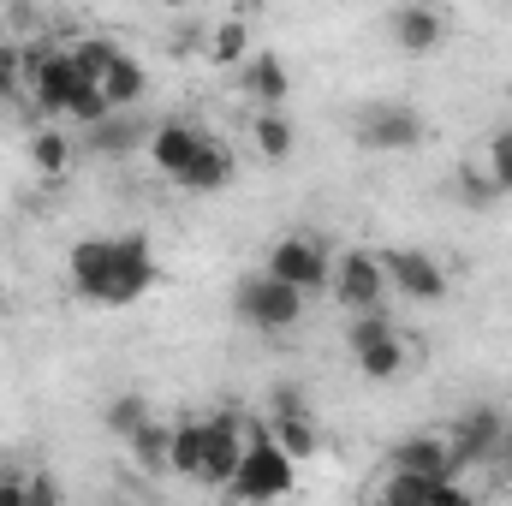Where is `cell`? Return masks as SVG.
Masks as SVG:
<instances>
[{
  "label": "cell",
  "instance_id": "1",
  "mask_svg": "<svg viewBox=\"0 0 512 506\" xmlns=\"http://www.w3.org/2000/svg\"><path fill=\"white\" fill-rule=\"evenodd\" d=\"M66 274H72V292L84 304H102V310H126L137 304L149 286H155V251L143 233H114V239H84L66 256Z\"/></svg>",
  "mask_w": 512,
  "mask_h": 506
},
{
  "label": "cell",
  "instance_id": "2",
  "mask_svg": "<svg viewBox=\"0 0 512 506\" xmlns=\"http://www.w3.org/2000/svg\"><path fill=\"white\" fill-rule=\"evenodd\" d=\"M292 483H298V459L274 441L268 417L245 423V459H239L227 495L233 501H280V495H292Z\"/></svg>",
  "mask_w": 512,
  "mask_h": 506
},
{
  "label": "cell",
  "instance_id": "3",
  "mask_svg": "<svg viewBox=\"0 0 512 506\" xmlns=\"http://www.w3.org/2000/svg\"><path fill=\"white\" fill-rule=\"evenodd\" d=\"M304 298L310 292H298L292 280H280V274H245L239 286H233V310H239V322L256 328V334H286V328H298L304 322Z\"/></svg>",
  "mask_w": 512,
  "mask_h": 506
},
{
  "label": "cell",
  "instance_id": "4",
  "mask_svg": "<svg viewBox=\"0 0 512 506\" xmlns=\"http://www.w3.org/2000/svg\"><path fill=\"white\" fill-rule=\"evenodd\" d=\"M501 441H507V417L495 405H471L465 417L447 423V459H453L459 477L477 471V465H495L501 459Z\"/></svg>",
  "mask_w": 512,
  "mask_h": 506
},
{
  "label": "cell",
  "instance_id": "5",
  "mask_svg": "<svg viewBox=\"0 0 512 506\" xmlns=\"http://www.w3.org/2000/svg\"><path fill=\"white\" fill-rule=\"evenodd\" d=\"M24 84H30V96H36L42 114L66 120V102H72L78 84H90V78H84V66H78L72 48H48V54H30V60H24Z\"/></svg>",
  "mask_w": 512,
  "mask_h": 506
},
{
  "label": "cell",
  "instance_id": "6",
  "mask_svg": "<svg viewBox=\"0 0 512 506\" xmlns=\"http://www.w3.org/2000/svg\"><path fill=\"white\" fill-rule=\"evenodd\" d=\"M268 274H280V280H292L298 292H328V274H334V256L322 239H310V233H286L268 262H262Z\"/></svg>",
  "mask_w": 512,
  "mask_h": 506
},
{
  "label": "cell",
  "instance_id": "7",
  "mask_svg": "<svg viewBox=\"0 0 512 506\" xmlns=\"http://www.w3.org/2000/svg\"><path fill=\"white\" fill-rule=\"evenodd\" d=\"M328 292L340 298V310H376L387 292V268H382V251H346L334 256V274H328Z\"/></svg>",
  "mask_w": 512,
  "mask_h": 506
},
{
  "label": "cell",
  "instance_id": "8",
  "mask_svg": "<svg viewBox=\"0 0 512 506\" xmlns=\"http://www.w3.org/2000/svg\"><path fill=\"white\" fill-rule=\"evenodd\" d=\"M382 268H387V286H393L399 298H411V304H441V298H447V268L429 251H417V245L382 251Z\"/></svg>",
  "mask_w": 512,
  "mask_h": 506
},
{
  "label": "cell",
  "instance_id": "9",
  "mask_svg": "<svg viewBox=\"0 0 512 506\" xmlns=\"http://www.w3.org/2000/svg\"><path fill=\"white\" fill-rule=\"evenodd\" d=\"M447 12L435 6V0H399L393 12H387V42L399 48V54H411V60H423V54H435L441 42H447Z\"/></svg>",
  "mask_w": 512,
  "mask_h": 506
},
{
  "label": "cell",
  "instance_id": "10",
  "mask_svg": "<svg viewBox=\"0 0 512 506\" xmlns=\"http://www.w3.org/2000/svg\"><path fill=\"white\" fill-rule=\"evenodd\" d=\"M239 459H245V423H239L233 411L203 417V465H197V483L227 495V483H233Z\"/></svg>",
  "mask_w": 512,
  "mask_h": 506
},
{
  "label": "cell",
  "instance_id": "11",
  "mask_svg": "<svg viewBox=\"0 0 512 506\" xmlns=\"http://www.w3.org/2000/svg\"><path fill=\"white\" fill-rule=\"evenodd\" d=\"M352 137L364 143V149H417L423 143V114L417 108H405V102H370L358 120H352Z\"/></svg>",
  "mask_w": 512,
  "mask_h": 506
},
{
  "label": "cell",
  "instance_id": "12",
  "mask_svg": "<svg viewBox=\"0 0 512 506\" xmlns=\"http://www.w3.org/2000/svg\"><path fill=\"white\" fill-rule=\"evenodd\" d=\"M233 173H239V161H233V149H227L221 137H209V131H203V143H197V155L185 161V173H179L173 185H185V191H197V197H209V191H227V185H233Z\"/></svg>",
  "mask_w": 512,
  "mask_h": 506
},
{
  "label": "cell",
  "instance_id": "13",
  "mask_svg": "<svg viewBox=\"0 0 512 506\" xmlns=\"http://www.w3.org/2000/svg\"><path fill=\"white\" fill-rule=\"evenodd\" d=\"M382 501L393 506H423V501H465V483L453 477V471H441V477H429V471H387V483L376 489Z\"/></svg>",
  "mask_w": 512,
  "mask_h": 506
},
{
  "label": "cell",
  "instance_id": "14",
  "mask_svg": "<svg viewBox=\"0 0 512 506\" xmlns=\"http://www.w3.org/2000/svg\"><path fill=\"white\" fill-rule=\"evenodd\" d=\"M197 143H203V131L185 126V120H161V126H149V161H155V173L179 179L185 161L197 155Z\"/></svg>",
  "mask_w": 512,
  "mask_h": 506
},
{
  "label": "cell",
  "instance_id": "15",
  "mask_svg": "<svg viewBox=\"0 0 512 506\" xmlns=\"http://www.w3.org/2000/svg\"><path fill=\"white\" fill-rule=\"evenodd\" d=\"M102 96H108V108L120 114V108H137L143 102V90H149V72H143V60L126 54L120 42H114V54H108V66H102Z\"/></svg>",
  "mask_w": 512,
  "mask_h": 506
},
{
  "label": "cell",
  "instance_id": "16",
  "mask_svg": "<svg viewBox=\"0 0 512 506\" xmlns=\"http://www.w3.org/2000/svg\"><path fill=\"white\" fill-rule=\"evenodd\" d=\"M239 72H245V90H251L256 108H280V102H286V90H292L286 60H280L274 48H251V60H245Z\"/></svg>",
  "mask_w": 512,
  "mask_h": 506
},
{
  "label": "cell",
  "instance_id": "17",
  "mask_svg": "<svg viewBox=\"0 0 512 506\" xmlns=\"http://www.w3.org/2000/svg\"><path fill=\"white\" fill-rule=\"evenodd\" d=\"M387 471H429V477L453 471L447 435H405V441H393V447H387ZM453 477H459V471H453Z\"/></svg>",
  "mask_w": 512,
  "mask_h": 506
},
{
  "label": "cell",
  "instance_id": "18",
  "mask_svg": "<svg viewBox=\"0 0 512 506\" xmlns=\"http://www.w3.org/2000/svg\"><path fill=\"white\" fill-rule=\"evenodd\" d=\"M30 167H36L42 185H60L72 173V137H66V126H42L30 137Z\"/></svg>",
  "mask_w": 512,
  "mask_h": 506
},
{
  "label": "cell",
  "instance_id": "19",
  "mask_svg": "<svg viewBox=\"0 0 512 506\" xmlns=\"http://www.w3.org/2000/svg\"><path fill=\"white\" fill-rule=\"evenodd\" d=\"M352 364L364 370L370 381H393L405 364H411V346H405V334L393 328V334H382V340H370V346H358L352 352Z\"/></svg>",
  "mask_w": 512,
  "mask_h": 506
},
{
  "label": "cell",
  "instance_id": "20",
  "mask_svg": "<svg viewBox=\"0 0 512 506\" xmlns=\"http://www.w3.org/2000/svg\"><path fill=\"white\" fill-rule=\"evenodd\" d=\"M126 447H131V465H137V471H149V477H167V459H173V423L149 417V423L131 435Z\"/></svg>",
  "mask_w": 512,
  "mask_h": 506
},
{
  "label": "cell",
  "instance_id": "21",
  "mask_svg": "<svg viewBox=\"0 0 512 506\" xmlns=\"http://www.w3.org/2000/svg\"><path fill=\"white\" fill-rule=\"evenodd\" d=\"M90 143H96L102 155H131L137 143H149V126L131 120V108H120V114H108V120L90 126Z\"/></svg>",
  "mask_w": 512,
  "mask_h": 506
},
{
  "label": "cell",
  "instance_id": "22",
  "mask_svg": "<svg viewBox=\"0 0 512 506\" xmlns=\"http://www.w3.org/2000/svg\"><path fill=\"white\" fill-rule=\"evenodd\" d=\"M209 66H221V72H233V66H245L251 60V24L245 18H227V24H215V36H209Z\"/></svg>",
  "mask_w": 512,
  "mask_h": 506
},
{
  "label": "cell",
  "instance_id": "23",
  "mask_svg": "<svg viewBox=\"0 0 512 506\" xmlns=\"http://www.w3.org/2000/svg\"><path fill=\"white\" fill-rule=\"evenodd\" d=\"M274 441L292 453V459H316L322 453V435H316V417L310 411H286V417H268Z\"/></svg>",
  "mask_w": 512,
  "mask_h": 506
},
{
  "label": "cell",
  "instance_id": "24",
  "mask_svg": "<svg viewBox=\"0 0 512 506\" xmlns=\"http://www.w3.org/2000/svg\"><path fill=\"white\" fill-rule=\"evenodd\" d=\"M251 137H256V155L262 161H286L292 155V120L280 114V108H256V120H251Z\"/></svg>",
  "mask_w": 512,
  "mask_h": 506
},
{
  "label": "cell",
  "instance_id": "25",
  "mask_svg": "<svg viewBox=\"0 0 512 506\" xmlns=\"http://www.w3.org/2000/svg\"><path fill=\"white\" fill-rule=\"evenodd\" d=\"M197 465H203V417H185V423H173V459H167V477L197 483Z\"/></svg>",
  "mask_w": 512,
  "mask_h": 506
},
{
  "label": "cell",
  "instance_id": "26",
  "mask_svg": "<svg viewBox=\"0 0 512 506\" xmlns=\"http://www.w3.org/2000/svg\"><path fill=\"white\" fill-rule=\"evenodd\" d=\"M453 191H459V203H471V209H495V203H501V185L489 179L483 161H465V167L453 173Z\"/></svg>",
  "mask_w": 512,
  "mask_h": 506
},
{
  "label": "cell",
  "instance_id": "27",
  "mask_svg": "<svg viewBox=\"0 0 512 506\" xmlns=\"http://www.w3.org/2000/svg\"><path fill=\"white\" fill-rule=\"evenodd\" d=\"M149 417H155V411H149V399H143V393H120V399H108V411H102L108 435H120V441H131Z\"/></svg>",
  "mask_w": 512,
  "mask_h": 506
},
{
  "label": "cell",
  "instance_id": "28",
  "mask_svg": "<svg viewBox=\"0 0 512 506\" xmlns=\"http://www.w3.org/2000/svg\"><path fill=\"white\" fill-rule=\"evenodd\" d=\"M114 108H108V96H102V84H78V96L66 102V126H96V120H108Z\"/></svg>",
  "mask_w": 512,
  "mask_h": 506
},
{
  "label": "cell",
  "instance_id": "29",
  "mask_svg": "<svg viewBox=\"0 0 512 506\" xmlns=\"http://www.w3.org/2000/svg\"><path fill=\"white\" fill-rule=\"evenodd\" d=\"M483 167H489V179L501 185V197H512V126H501L489 137V149H483Z\"/></svg>",
  "mask_w": 512,
  "mask_h": 506
},
{
  "label": "cell",
  "instance_id": "30",
  "mask_svg": "<svg viewBox=\"0 0 512 506\" xmlns=\"http://www.w3.org/2000/svg\"><path fill=\"white\" fill-rule=\"evenodd\" d=\"M18 78H24V60H18V48H6V42H0V96H12V90H18Z\"/></svg>",
  "mask_w": 512,
  "mask_h": 506
},
{
  "label": "cell",
  "instance_id": "31",
  "mask_svg": "<svg viewBox=\"0 0 512 506\" xmlns=\"http://www.w3.org/2000/svg\"><path fill=\"white\" fill-rule=\"evenodd\" d=\"M286 411H310V399H304L298 387H274V399H268V417H286Z\"/></svg>",
  "mask_w": 512,
  "mask_h": 506
},
{
  "label": "cell",
  "instance_id": "32",
  "mask_svg": "<svg viewBox=\"0 0 512 506\" xmlns=\"http://www.w3.org/2000/svg\"><path fill=\"white\" fill-rule=\"evenodd\" d=\"M495 465H512V423H507V441H501V459Z\"/></svg>",
  "mask_w": 512,
  "mask_h": 506
},
{
  "label": "cell",
  "instance_id": "33",
  "mask_svg": "<svg viewBox=\"0 0 512 506\" xmlns=\"http://www.w3.org/2000/svg\"><path fill=\"white\" fill-rule=\"evenodd\" d=\"M501 483H507V489H512V465H501Z\"/></svg>",
  "mask_w": 512,
  "mask_h": 506
},
{
  "label": "cell",
  "instance_id": "34",
  "mask_svg": "<svg viewBox=\"0 0 512 506\" xmlns=\"http://www.w3.org/2000/svg\"><path fill=\"white\" fill-rule=\"evenodd\" d=\"M161 6H167V12H179V6H185V0H161Z\"/></svg>",
  "mask_w": 512,
  "mask_h": 506
},
{
  "label": "cell",
  "instance_id": "35",
  "mask_svg": "<svg viewBox=\"0 0 512 506\" xmlns=\"http://www.w3.org/2000/svg\"><path fill=\"white\" fill-rule=\"evenodd\" d=\"M507 102H512V84H507Z\"/></svg>",
  "mask_w": 512,
  "mask_h": 506
},
{
  "label": "cell",
  "instance_id": "36",
  "mask_svg": "<svg viewBox=\"0 0 512 506\" xmlns=\"http://www.w3.org/2000/svg\"><path fill=\"white\" fill-rule=\"evenodd\" d=\"M0 42H6V30H0Z\"/></svg>",
  "mask_w": 512,
  "mask_h": 506
}]
</instances>
